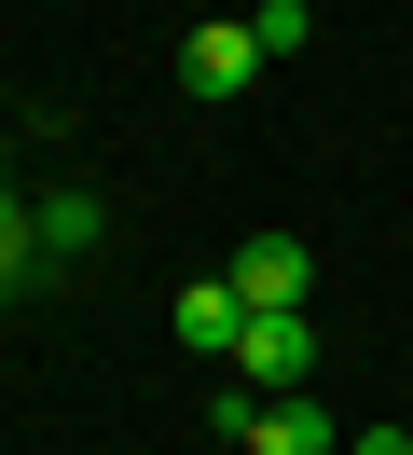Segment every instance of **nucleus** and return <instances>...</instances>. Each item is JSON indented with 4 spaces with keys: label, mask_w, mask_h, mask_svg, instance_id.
Listing matches in <instances>:
<instances>
[{
    "label": "nucleus",
    "mask_w": 413,
    "mask_h": 455,
    "mask_svg": "<svg viewBox=\"0 0 413 455\" xmlns=\"http://www.w3.org/2000/svg\"><path fill=\"white\" fill-rule=\"evenodd\" d=\"M97 235H110V207L83 194V180H55V194H28V249H42V262H83Z\"/></svg>",
    "instance_id": "obj_4"
},
{
    "label": "nucleus",
    "mask_w": 413,
    "mask_h": 455,
    "mask_svg": "<svg viewBox=\"0 0 413 455\" xmlns=\"http://www.w3.org/2000/svg\"><path fill=\"white\" fill-rule=\"evenodd\" d=\"M220 276H234V304H248V317H275V304H303V290H317V249H303V235H248Z\"/></svg>",
    "instance_id": "obj_2"
},
{
    "label": "nucleus",
    "mask_w": 413,
    "mask_h": 455,
    "mask_svg": "<svg viewBox=\"0 0 413 455\" xmlns=\"http://www.w3.org/2000/svg\"><path fill=\"white\" fill-rule=\"evenodd\" d=\"M345 455H413V442H400V427H358V442H345Z\"/></svg>",
    "instance_id": "obj_8"
},
{
    "label": "nucleus",
    "mask_w": 413,
    "mask_h": 455,
    "mask_svg": "<svg viewBox=\"0 0 413 455\" xmlns=\"http://www.w3.org/2000/svg\"><path fill=\"white\" fill-rule=\"evenodd\" d=\"M248 455H345V427H330L317 387H290V400H262V414H248Z\"/></svg>",
    "instance_id": "obj_5"
},
{
    "label": "nucleus",
    "mask_w": 413,
    "mask_h": 455,
    "mask_svg": "<svg viewBox=\"0 0 413 455\" xmlns=\"http://www.w3.org/2000/svg\"><path fill=\"white\" fill-rule=\"evenodd\" d=\"M179 84L207 97V111H220V97H248V84H262V42H248V14H220V28H193V42H179Z\"/></svg>",
    "instance_id": "obj_3"
},
{
    "label": "nucleus",
    "mask_w": 413,
    "mask_h": 455,
    "mask_svg": "<svg viewBox=\"0 0 413 455\" xmlns=\"http://www.w3.org/2000/svg\"><path fill=\"white\" fill-rule=\"evenodd\" d=\"M234 331H248V304H234V276H207V290H179V345H207V359H234Z\"/></svg>",
    "instance_id": "obj_6"
},
{
    "label": "nucleus",
    "mask_w": 413,
    "mask_h": 455,
    "mask_svg": "<svg viewBox=\"0 0 413 455\" xmlns=\"http://www.w3.org/2000/svg\"><path fill=\"white\" fill-rule=\"evenodd\" d=\"M248 42H262V69H290L303 42H317V14H303V0H262V14H248Z\"/></svg>",
    "instance_id": "obj_7"
},
{
    "label": "nucleus",
    "mask_w": 413,
    "mask_h": 455,
    "mask_svg": "<svg viewBox=\"0 0 413 455\" xmlns=\"http://www.w3.org/2000/svg\"><path fill=\"white\" fill-rule=\"evenodd\" d=\"M0 304H14V276H0Z\"/></svg>",
    "instance_id": "obj_9"
},
{
    "label": "nucleus",
    "mask_w": 413,
    "mask_h": 455,
    "mask_svg": "<svg viewBox=\"0 0 413 455\" xmlns=\"http://www.w3.org/2000/svg\"><path fill=\"white\" fill-rule=\"evenodd\" d=\"M234 387H262V400L317 387V331H303V304H275V317H248V331H234Z\"/></svg>",
    "instance_id": "obj_1"
}]
</instances>
